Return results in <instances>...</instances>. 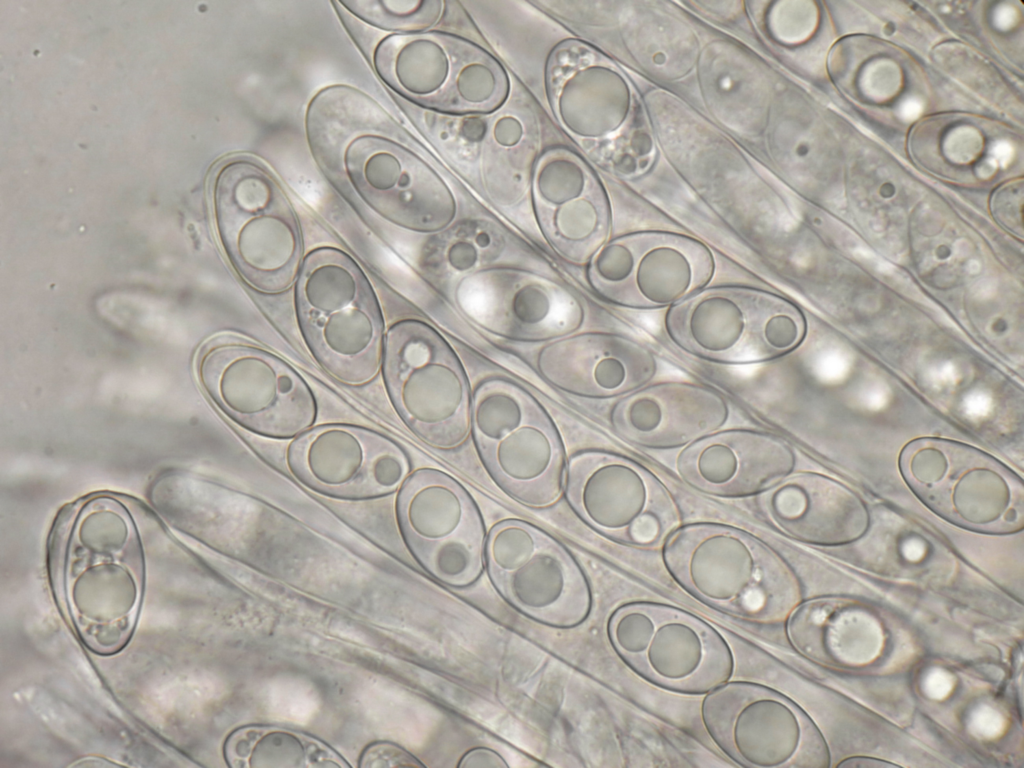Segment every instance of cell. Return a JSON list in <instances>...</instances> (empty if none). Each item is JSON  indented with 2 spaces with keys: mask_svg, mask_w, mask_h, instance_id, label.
<instances>
[{
  "mask_svg": "<svg viewBox=\"0 0 1024 768\" xmlns=\"http://www.w3.org/2000/svg\"><path fill=\"white\" fill-rule=\"evenodd\" d=\"M831 76L844 93L863 104L882 105L898 96L905 70L887 44L868 38H846L833 48Z\"/></svg>",
  "mask_w": 1024,
  "mask_h": 768,
  "instance_id": "4316f807",
  "label": "cell"
},
{
  "mask_svg": "<svg viewBox=\"0 0 1024 768\" xmlns=\"http://www.w3.org/2000/svg\"><path fill=\"white\" fill-rule=\"evenodd\" d=\"M295 308L308 349L329 375L353 387L378 376L384 321L368 278L350 255L336 247L306 255L295 282Z\"/></svg>",
  "mask_w": 1024,
  "mask_h": 768,
  "instance_id": "277c9868",
  "label": "cell"
},
{
  "mask_svg": "<svg viewBox=\"0 0 1024 768\" xmlns=\"http://www.w3.org/2000/svg\"><path fill=\"white\" fill-rule=\"evenodd\" d=\"M668 337L683 351L723 364L781 358L806 334L801 310L783 296L747 286L705 287L667 309Z\"/></svg>",
  "mask_w": 1024,
  "mask_h": 768,
  "instance_id": "52a82bcc",
  "label": "cell"
},
{
  "mask_svg": "<svg viewBox=\"0 0 1024 768\" xmlns=\"http://www.w3.org/2000/svg\"><path fill=\"white\" fill-rule=\"evenodd\" d=\"M672 579L700 602L763 625L782 623L801 602L786 560L758 537L715 522L680 524L662 544Z\"/></svg>",
  "mask_w": 1024,
  "mask_h": 768,
  "instance_id": "3957f363",
  "label": "cell"
},
{
  "mask_svg": "<svg viewBox=\"0 0 1024 768\" xmlns=\"http://www.w3.org/2000/svg\"><path fill=\"white\" fill-rule=\"evenodd\" d=\"M730 413L725 397L710 386L662 381L620 397L609 418L613 430L629 443L667 450L682 449L723 429Z\"/></svg>",
  "mask_w": 1024,
  "mask_h": 768,
  "instance_id": "7402d4cb",
  "label": "cell"
},
{
  "mask_svg": "<svg viewBox=\"0 0 1024 768\" xmlns=\"http://www.w3.org/2000/svg\"><path fill=\"white\" fill-rule=\"evenodd\" d=\"M545 88L555 119L581 147L606 137L622 111L616 73L580 40L555 47L546 63Z\"/></svg>",
  "mask_w": 1024,
  "mask_h": 768,
  "instance_id": "d4e9b609",
  "label": "cell"
},
{
  "mask_svg": "<svg viewBox=\"0 0 1024 768\" xmlns=\"http://www.w3.org/2000/svg\"><path fill=\"white\" fill-rule=\"evenodd\" d=\"M433 248L434 275L450 280L515 258L518 246L496 224L469 220L443 231Z\"/></svg>",
  "mask_w": 1024,
  "mask_h": 768,
  "instance_id": "f1b7e54d",
  "label": "cell"
},
{
  "mask_svg": "<svg viewBox=\"0 0 1024 768\" xmlns=\"http://www.w3.org/2000/svg\"><path fill=\"white\" fill-rule=\"evenodd\" d=\"M980 121L943 114L921 120L910 136L915 161L941 176H960L985 152L986 135Z\"/></svg>",
  "mask_w": 1024,
  "mask_h": 768,
  "instance_id": "83f0119b",
  "label": "cell"
},
{
  "mask_svg": "<svg viewBox=\"0 0 1024 768\" xmlns=\"http://www.w3.org/2000/svg\"><path fill=\"white\" fill-rule=\"evenodd\" d=\"M211 194L219 241L240 278L261 294L289 290L305 256L296 214L276 179L237 156L217 168Z\"/></svg>",
  "mask_w": 1024,
  "mask_h": 768,
  "instance_id": "5b68a950",
  "label": "cell"
},
{
  "mask_svg": "<svg viewBox=\"0 0 1024 768\" xmlns=\"http://www.w3.org/2000/svg\"><path fill=\"white\" fill-rule=\"evenodd\" d=\"M370 56L374 71L390 89L438 112L490 114L509 95V79L496 58L452 34H388Z\"/></svg>",
  "mask_w": 1024,
  "mask_h": 768,
  "instance_id": "ba28073f",
  "label": "cell"
},
{
  "mask_svg": "<svg viewBox=\"0 0 1024 768\" xmlns=\"http://www.w3.org/2000/svg\"><path fill=\"white\" fill-rule=\"evenodd\" d=\"M395 124L370 97L354 91L326 119L312 151L331 176H342L388 222L416 233L448 229L457 214L445 180L396 137Z\"/></svg>",
  "mask_w": 1024,
  "mask_h": 768,
  "instance_id": "7a4b0ae2",
  "label": "cell"
},
{
  "mask_svg": "<svg viewBox=\"0 0 1024 768\" xmlns=\"http://www.w3.org/2000/svg\"><path fill=\"white\" fill-rule=\"evenodd\" d=\"M530 190L538 225L550 245L573 262L589 261L606 242L608 205L579 155L551 148L535 161Z\"/></svg>",
  "mask_w": 1024,
  "mask_h": 768,
  "instance_id": "ffe728a7",
  "label": "cell"
},
{
  "mask_svg": "<svg viewBox=\"0 0 1024 768\" xmlns=\"http://www.w3.org/2000/svg\"><path fill=\"white\" fill-rule=\"evenodd\" d=\"M1023 180L1012 179L997 187L990 198L995 221L1007 232L1022 238Z\"/></svg>",
  "mask_w": 1024,
  "mask_h": 768,
  "instance_id": "4dcf8cb0",
  "label": "cell"
},
{
  "mask_svg": "<svg viewBox=\"0 0 1024 768\" xmlns=\"http://www.w3.org/2000/svg\"><path fill=\"white\" fill-rule=\"evenodd\" d=\"M285 458L301 484L340 499L392 494L411 473L410 460L396 442L352 424L311 427L292 439Z\"/></svg>",
  "mask_w": 1024,
  "mask_h": 768,
  "instance_id": "ac0fdd59",
  "label": "cell"
},
{
  "mask_svg": "<svg viewBox=\"0 0 1024 768\" xmlns=\"http://www.w3.org/2000/svg\"><path fill=\"white\" fill-rule=\"evenodd\" d=\"M128 498L101 493L63 509L49 544L58 600L82 641L100 654L121 649L137 617L144 557Z\"/></svg>",
  "mask_w": 1024,
  "mask_h": 768,
  "instance_id": "6da1fadb",
  "label": "cell"
},
{
  "mask_svg": "<svg viewBox=\"0 0 1024 768\" xmlns=\"http://www.w3.org/2000/svg\"><path fill=\"white\" fill-rule=\"evenodd\" d=\"M381 371L390 401L427 445L459 448L470 433L472 393L446 340L429 324L400 320L385 335Z\"/></svg>",
  "mask_w": 1024,
  "mask_h": 768,
  "instance_id": "30bf717a",
  "label": "cell"
},
{
  "mask_svg": "<svg viewBox=\"0 0 1024 768\" xmlns=\"http://www.w3.org/2000/svg\"><path fill=\"white\" fill-rule=\"evenodd\" d=\"M470 433L492 480L534 509L563 495L566 458L559 432L540 403L503 378L480 383L471 398Z\"/></svg>",
  "mask_w": 1024,
  "mask_h": 768,
  "instance_id": "8992f818",
  "label": "cell"
},
{
  "mask_svg": "<svg viewBox=\"0 0 1024 768\" xmlns=\"http://www.w3.org/2000/svg\"><path fill=\"white\" fill-rule=\"evenodd\" d=\"M787 639L809 661L841 670L872 666L883 656L887 628L871 606L848 598L800 602L786 619Z\"/></svg>",
  "mask_w": 1024,
  "mask_h": 768,
  "instance_id": "484cf974",
  "label": "cell"
},
{
  "mask_svg": "<svg viewBox=\"0 0 1024 768\" xmlns=\"http://www.w3.org/2000/svg\"><path fill=\"white\" fill-rule=\"evenodd\" d=\"M796 455L779 435L747 428L720 429L684 447L675 461L681 480L719 498L758 496L793 473Z\"/></svg>",
  "mask_w": 1024,
  "mask_h": 768,
  "instance_id": "44dd1931",
  "label": "cell"
},
{
  "mask_svg": "<svg viewBox=\"0 0 1024 768\" xmlns=\"http://www.w3.org/2000/svg\"><path fill=\"white\" fill-rule=\"evenodd\" d=\"M710 738L746 768H820L830 765L826 741L794 701L767 686L725 682L702 701Z\"/></svg>",
  "mask_w": 1024,
  "mask_h": 768,
  "instance_id": "4fadbf2b",
  "label": "cell"
},
{
  "mask_svg": "<svg viewBox=\"0 0 1024 768\" xmlns=\"http://www.w3.org/2000/svg\"><path fill=\"white\" fill-rule=\"evenodd\" d=\"M756 497L767 522L807 544H850L862 538L870 525L868 510L859 496L818 473H792Z\"/></svg>",
  "mask_w": 1024,
  "mask_h": 768,
  "instance_id": "cb8c5ba5",
  "label": "cell"
},
{
  "mask_svg": "<svg viewBox=\"0 0 1024 768\" xmlns=\"http://www.w3.org/2000/svg\"><path fill=\"white\" fill-rule=\"evenodd\" d=\"M619 658L646 681L674 692L703 695L734 670L723 636L701 618L667 604L637 601L618 607L607 624Z\"/></svg>",
  "mask_w": 1024,
  "mask_h": 768,
  "instance_id": "7c38bea8",
  "label": "cell"
},
{
  "mask_svg": "<svg viewBox=\"0 0 1024 768\" xmlns=\"http://www.w3.org/2000/svg\"><path fill=\"white\" fill-rule=\"evenodd\" d=\"M540 375L580 397H622L650 383L658 363L643 344L608 332L568 335L545 345L536 358Z\"/></svg>",
  "mask_w": 1024,
  "mask_h": 768,
  "instance_id": "603a6c76",
  "label": "cell"
},
{
  "mask_svg": "<svg viewBox=\"0 0 1024 768\" xmlns=\"http://www.w3.org/2000/svg\"><path fill=\"white\" fill-rule=\"evenodd\" d=\"M899 765L891 763L884 759H879L869 756H853L842 760L837 767H860V768H886V767H897Z\"/></svg>",
  "mask_w": 1024,
  "mask_h": 768,
  "instance_id": "d6a6232c",
  "label": "cell"
},
{
  "mask_svg": "<svg viewBox=\"0 0 1024 768\" xmlns=\"http://www.w3.org/2000/svg\"><path fill=\"white\" fill-rule=\"evenodd\" d=\"M336 4L357 21L391 34L428 31L445 11V3L434 0H354Z\"/></svg>",
  "mask_w": 1024,
  "mask_h": 768,
  "instance_id": "f546056e",
  "label": "cell"
},
{
  "mask_svg": "<svg viewBox=\"0 0 1024 768\" xmlns=\"http://www.w3.org/2000/svg\"><path fill=\"white\" fill-rule=\"evenodd\" d=\"M484 561L501 597L534 621L571 628L588 617L592 596L583 570L539 527L520 519L499 521L486 535Z\"/></svg>",
  "mask_w": 1024,
  "mask_h": 768,
  "instance_id": "9a60e30c",
  "label": "cell"
},
{
  "mask_svg": "<svg viewBox=\"0 0 1024 768\" xmlns=\"http://www.w3.org/2000/svg\"><path fill=\"white\" fill-rule=\"evenodd\" d=\"M715 268L714 255L702 242L643 232L606 241L589 260L588 280L612 304L668 309L707 287Z\"/></svg>",
  "mask_w": 1024,
  "mask_h": 768,
  "instance_id": "e0dca14e",
  "label": "cell"
},
{
  "mask_svg": "<svg viewBox=\"0 0 1024 768\" xmlns=\"http://www.w3.org/2000/svg\"><path fill=\"white\" fill-rule=\"evenodd\" d=\"M899 469L928 509L960 528L994 535L1023 528L1021 479L977 448L947 439H915L903 447Z\"/></svg>",
  "mask_w": 1024,
  "mask_h": 768,
  "instance_id": "9c48e42d",
  "label": "cell"
},
{
  "mask_svg": "<svg viewBox=\"0 0 1024 768\" xmlns=\"http://www.w3.org/2000/svg\"><path fill=\"white\" fill-rule=\"evenodd\" d=\"M458 767L462 768H506L504 757L488 747H475L467 751L460 759Z\"/></svg>",
  "mask_w": 1024,
  "mask_h": 768,
  "instance_id": "1f68e13d",
  "label": "cell"
},
{
  "mask_svg": "<svg viewBox=\"0 0 1024 768\" xmlns=\"http://www.w3.org/2000/svg\"><path fill=\"white\" fill-rule=\"evenodd\" d=\"M563 495L590 528L618 543L655 548L681 524L667 486L635 460L583 450L566 462Z\"/></svg>",
  "mask_w": 1024,
  "mask_h": 768,
  "instance_id": "5bb4252c",
  "label": "cell"
},
{
  "mask_svg": "<svg viewBox=\"0 0 1024 768\" xmlns=\"http://www.w3.org/2000/svg\"><path fill=\"white\" fill-rule=\"evenodd\" d=\"M199 384L211 402L248 431L294 439L313 427L315 396L275 354L233 335L208 340L196 358Z\"/></svg>",
  "mask_w": 1024,
  "mask_h": 768,
  "instance_id": "8fae6325",
  "label": "cell"
},
{
  "mask_svg": "<svg viewBox=\"0 0 1024 768\" xmlns=\"http://www.w3.org/2000/svg\"><path fill=\"white\" fill-rule=\"evenodd\" d=\"M396 520L410 552L439 582L474 584L485 569L486 530L468 491L434 468L411 472L397 491Z\"/></svg>",
  "mask_w": 1024,
  "mask_h": 768,
  "instance_id": "2e32d148",
  "label": "cell"
},
{
  "mask_svg": "<svg viewBox=\"0 0 1024 768\" xmlns=\"http://www.w3.org/2000/svg\"><path fill=\"white\" fill-rule=\"evenodd\" d=\"M454 300L480 328L510 340L539 342L574 333L585 322L574 293L534 272L493 266L459 279Z\"/></svg>",
  "mask_w": 1024,
  "mask_h": 768,
  "instance_id": "d6986e66",
  "label": "cell"
}]
</instances>
